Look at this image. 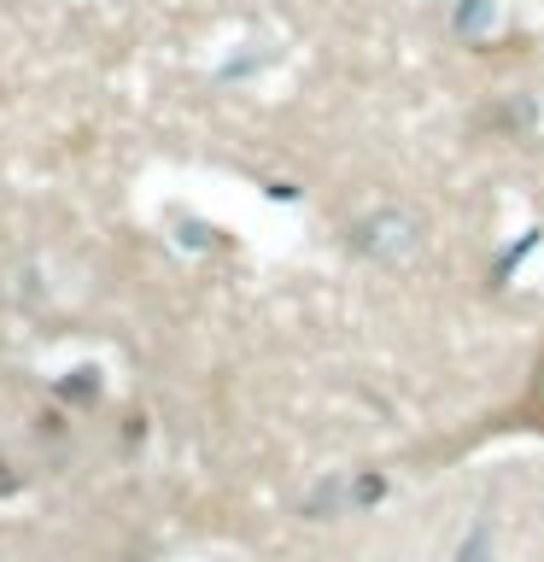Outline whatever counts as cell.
I'll return each mask as SVG.
<instances>
[{
	"label": "cell",
	"instance_id": "obj_1",
	"mask_svg": "<svg viewBox=\"0 0 544 562\" xmlns=\"http://www.w3.org/2000/svg\"><path fill=\"white\" fill-rule=\"evenodd\" d=\"M515 416H526L533 428H544V351H539V363H533V386H526V398L515 404Z\"/></svg>",
	"mask_w": 544,
	"mask_h": 562
}]
</instances>
